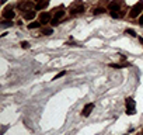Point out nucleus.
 <instances>
[{
    "instance_id": "obj_17",
    "label": "nucleus",
    "mask_w": 143,
    "mask_h": 135,
    "mask_svg": "<svg viewBox=\"0 0 143 135\" xmlns=\"http://www.w3.org/2000/svg\"><path fill=\"white\" fill-rule=\"evenodd\" d=\"M66 75V70H62L60 73H58L56 76H55V79H59V78H62V76H65Z\"/></svg>"
},
{
    "instance_id": "obj_22",
    "label": "nucleus",
    "mask_w": 143,
    "mask_h": 135,
    "mask_svg": "<svg viewBox=\"0 0 143 135\" xmlns=\"http://www.w3.org/2000/svg\"><path fill=\"white\" fill-rule=\"evenodd\" d=\"M140 41H142V44H143V38H140Z\"/></svg>"
},
{
    "instance_id": "obj_14",
    "label": "nucleus",
    "mask_w": 143,
    "mask_h": 135,
    "mask_svg": "<svg viewBox=\"0 0 143 135\" xmlns=\"http://www.w3.org/2000/svg\"><path fill=\"white\" fill-rule=\"evenodd\" d=\"M126 33L129 34V35H132V37H136V31L131 30V28H128V30H126Z\"/></svg>"
},
{
    "instance_id": "obj_16",
    "label": "nucleus",
    "mask_w": 143,
    "mask_h": 135,
    "mask_svg": "<svg viewBox=\"0 0 143 135\" xmlns=\"http://www.w3.org/2000/svg\"><path fill=\"white\" fill-rule=\"evenodd\" d=\"M51 24H52V25H58V24H59V18H56V17H55V18H52V21H51Z\"/></svg>"
},
{
    "instance_id": "obj_4",
    "label": "nucleus",
    "mask_w": 143,
    "mask_h": 135,
    "mask_svg": "<svg viewBox=\"0 0 143 135\" xmlns=\"http://www.w3.org/2000/svg\"><path fill=\"white\" fill-rule=\"evenodd\" d=\"M119 7H121V0H114V2L110 3L111 11H119Z\"/></svg>"
},
{
    "instance_id": "obj_7",
    "label": "nucleus",
    "mask_w": 143,
    "mask_h": 135,
    "mask_svg": "<svg viewBox=\"0 0 143 135\" xmlns=\"http://www.w3.org/2000/svg\"><path fill=\"white\" fill-rule=\"evenodd\" d=\"M77 4H79V3H74V4H73V7L70 9L72 14H76V13H83V6L77 7Z\"/></svg>"
},
{
    "instance_id": "obj_10",
    "label": "nucleus",
    "mask_w": 143,
    "mask_h": 135,
    "mask_svg": "<svg viewBox=\"0 0 143 135\" xmlns=\"http://www.w3.org/2000/svg\"><path fill=\"white\" fill-rule=\"evenodd\" d=\"M39 25H41V21H34V23H31L30 25H28V28H30V30H32V28H38Z\"/></svg>"
},
{
    "instance_id": "obj_3",
    "label": "nucleus",
    "mask_w": 143,
    "mask_h": 135,
    "mask_svg": "<svg viewBox=\"0 0 143 135\" xmlns=\"http://www.w3.org/2000/svg\"><path fill=\"white\" fill-rule=\"evenodd\" d=\"M14 14H16V13L13 11L11 7H6L4 11H3V17H4V18H7V20H11L13 17H14Z\"/></svg>"
},
{
    "instance_id": "obj_12",
    "label": "nucleus",
    "mask_w": 143,
    "mask_h": 135,
    "mask_svg": "<svg viewBox=\"0 0 143 135\" xmlns=\"http://www.w3.org/2000/svg\"><path fill=\"white\" fill-rule=\"evenodd\" d=\"M2 25L3 27H10V25H13V23H11V20H6V21H3Z\"/></svg>"
},
{
    "instance_id": "obj_19",
    "label": "nucleus",
    "mask_w": 143,
    "mask_h": 135,
    "mask_svg": "<svg viewBox=\"0 0 143 135\" xmlns=\"http://www.w3.org/2000/svg\"><path fill=\"white\" fill-rule=\"evenodd\" d=\"M111 68H115V69H119L121 66H119V65H117V63H112V65H111Z\"/></svg>"
},
{
    "instance_id": "obj_13",
    "label": "nucleus",
    "mask_w": 143,
    "mask_h": 135,
    "mask_svg": "<svg viewBox=\"0 0 143 135\" xmlns=\"http://www.w3.org/2000/svg\"><path fill=\"white\" fill-rule=\"evenodd\" d=\"M42 34H45V35H51V34H52V28H44Z\"/></svg>"
},
{
    "instance_id": "obj_18",
    "label": "nucleus",
    "mask_w": 143,
    "mask_h": 135,
    "mask_svg": "<svg viewBox=\"0 0 143 135\" xmlns=\"http://www.w3.org/2000/svg\"><path fill=\"white\" fill-rule=\"evenodd\" d=\"M21 47H23V48H25V49H27V48H30V44L27 42V41H24V42H21Z\"/></svg>"
},
{
    "instance_id": "obj_11",
    "label": "nucleus",
    "mask_w": 143,
    "mask_h": 135,
    "mask_svg": "<svg viewBox=\"0 0 143 135\" xmlns=\"http://www.w3.org/2000/svg\"><path fill=\"white\" fill-rule=\"evenodd\" d=\"M63 16H65V11H63V10H59L56 14H55V17H56V18H62Z\"/></svg>"
},
{
    "instance_id": "obj_8",
    "label": "nucleus",
    "mask_w": 143,
    "mask_h": 135,
    "mask_svg": "<svg viewBox=\"0 0 143 135\" xmlns=\"http://www.w3.org/2000/svg\"><path fill=\"white\" fill-rule=\"evenodd\" d=\"M35 14H37V13L34 11V10H30L28 13H25V14H24V18H25V20H32L34 17H35Z\"/></svg>"
},
{
    "instance_id": "obj_6",
    "label": "nucleus",
    "mask_w": 143,
    "mask_h": 135,
    "mask_svg": "<svg viewBox=\"0 0 143 135\" xmlns=\"http://www.w3.org/2000/svg\"><path fill=\"white\" fill-rule=\"evenodd\" d=\"M49 20H51V14H49V13H42V14H41V17H39L41 24L49 23Z\"/></svg>"
},
{
    "instance_id": "obj_15",
    "label": "nucleus",
    "mask_w": 143,
    "mask_h": 135,
    "mask_svg": "<svg viewBox=\"0 0 143 135\" xmlns=\"http://www.w3.org/2000/svg\"><path fill=\"white\" fill-rule=\"evenodd\" d=\"M104 11H105V10H104L103 7H101V9H96V10H94V14H100V13L103 14Z\"/></svg>"
},
{
    "instance_id": "obj_21",
    "label": "nucleus",
    "mask_w": 143,
    "mask_h": 135,
    "mask_svg": "<svg viewBox=\"0 0 143 135\" xmlns=\"http://www.w3.org/2000/svg\"><path fill=\"white\" fill-rule=\"evenodd\" d=\"M6 2H7V0H2V3H6Z\"/></svg>"
},
{
    "instance_id": "obj_1",
    "label": "nucleus",
    "mask_w": 143,
    "mask_h": 135,
    "mask_svg": "<svg viewBox=\"0 0 143 135\" xmlns=\"http://www.w3.org/2000/svg\"><path fill=\"white\" fill-rule=\"evenodd\" d=\"M143 10V0H139L138 3L132 7V10H131V17L132 18H135V17H138L139 14H140V11Z\"/></svg>"
},
{
    "instance_id": "obj_9",
    "label": "nucleus",
    "mask_w": 143,
    "mask_h": 135,
    "mask_svg": "<svg viewBox=\"0 0 143 135\" xmlns=\"http://www.w3.org/2000/svg\"><path fill=\"white\" fill-rule=\"evenodd\" d=\"M48 3H49V2H48V0H42V2H39V3H38V4L35 6V9H37V10L45 9V7H46V6H48Z\"/></svg>"
},
{
    "instance_id": "obj_2",
    "label": "nucleus",
    "mask_w": 143,
    "mask_h": 135,
    "mask_svg": "<svg viewBox=\"0 0 143 135\" xmlns=\"http://www.w3.org/2000/svg\"><path fill=\"white\" fill-rule=\"evenodd\" d=\"M126 114H129V115L135 114V100L131 97L126 100Z\"/></svg>"
},
{
    "instance_id": "obj_20",
    "label": "nucleus",
    "mask_w": 143,
    "mask_h": 135,
    "mask_svg": "<svg viewBox=\"0 0 143 135\" xmlns=\"http://www.w3.org/2000/svg\"><path fill=\"white\" fill-rule=\"evenodd\" d=\"M139 24H140V25L143 27V16L140 17V20H139Z\"/></svg>"
},
{
    "instance_id": "obj_5",
    "label": "nucleus",
    "mask_w": 143,
    "mask_h": 135,
    "mask_svg": "<svg viewBox=\"0 0 143 135\" xmlns=\"http://www.w3.org/2000/svg\"><path fill=\"white\" fill-rule=\"evenodd\" d=\"M93 108H94V104H93V103H90V104H86L84 108H83V115H84V117H88L90 113L93 111Z\"/></svg>"
}]
</instances>
